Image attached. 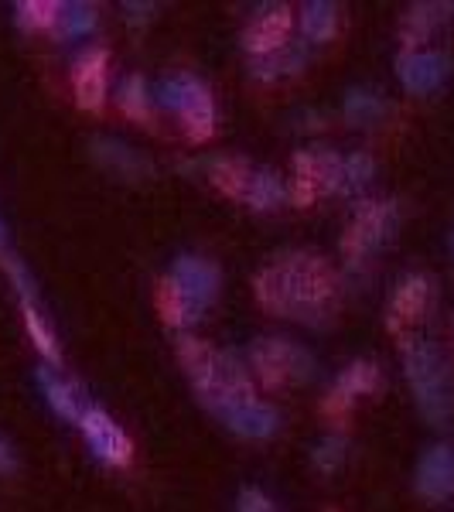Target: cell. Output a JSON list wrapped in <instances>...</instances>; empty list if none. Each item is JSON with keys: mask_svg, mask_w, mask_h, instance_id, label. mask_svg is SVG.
I'll list each match as a JSON object with an SVG mask.
<instances>
[{"mask_svg": "<svg viewBox=\"0 0 454 512\" xmlns=\"http://www.w3.org/2000/svg\"><path fill=\"white\" fill-rule=\"evenodd\" d=\"M38 386H41V393H45L48 407H52L55 414H59L62 420H69V424H79L82 414H86V403H82V393L72 379H62L52 366H41L38 369Z\"/></svg>", "mask_w": 454, "mask_h": 512, "instance_id": "obj_17", "label": "cell"}, {"mask_svg": "<svg viewBox=\"0 0 454 512\" xmlns=\"http://www.w3.org/2000/svg\"><path fill=\"white\" fill-rule=\"evenodd\" d=\"M127 11V18L130 21H137V24H144L147 18H151V11H154V4H127L123 7Z\"/></svg>", "mask_w": 454, "mask_h": 512, "instance_id": "obj_37", "label": "cell"}, {"mask_svg": "<svg viewBox=\"0 0 454 512\" xmlns=\"http://www.w3.org/2000/svg\"><path fill=\"white\" fill-rule=\"evenodd\" d=\"M219 417L226 420L229 431L239 437H250V441H267V437H274L280 431V414L263 400L233 403V407L219 410Z\"/></svg>", "mask_w": 454, "mask_h": 512, "instance_id": "obj_14", "label": "cell"}, {"mask_svg": "<svg viewBox=\"0 0 454 512\" xmlns=\"http://www.w3.org/2000/svg\"><path fill=\"white\" fill-rule=\"evenodd\" d=\"M400 226V212L393 202H379V198H366L356 205L349 229L342 236V253L349 263H362L369 253H376L379 246H386Z\"/></svg>", "mask_w": 454, "mask_h": 512, "instance_id": "obj_5", "label": "cell"}, {"mask_svg": "<svg viewBox=\"0 0 454 512\" xmlns=\"http://www.w3.org/2000/svg\"><path fill=\"white\" fill-rule=\"evenodd\" d=\"M21 315H24V328H28L31 342H35V349L45 355L52 366H62V349H59V338H55L52 325L45 321L41 315L38 301L35 297H21Z\"/></svg>", "mask_w": 454, "mask_h": 512, "instance_id": "obj_23", "label": "cell"}, {"mask_svg": "<svg viewBox=\"0 0 454 512\" xmlns=\"http://www.w3.org/2000/svg\"><path fill=\"white\" fill-rule=\"evenodd\" d=\"M246 205H250L253 212H274L280 205L287 202V185L284 178L277 175V171L270 168H257L250 178V188H246Z\"/></svg>", "mask_w": 454, "mask_h": 512, "instance_id": "obj_21", "label": "cell"}, {"mask_svg": "<svg viewBox=\"0 0 454 512\" xmlns=\"http://www.w3.org/2000/svg\"><path fill=\"white\" fill-rule=\"evenodd\" d=\"M117 103L123 110V117L130 120H151V93H147L144 76H127L120 82Z\"/></svg>", "mask_w": 454, "mask_h": 512, "instance_id": "obj_28", "label": "cell"}, {"mask_svg": "<svg viewBox=\"0 0 454 512\" xmlns=\"http://www.w3.org/2000/svg\"><path fill=\"white\" fill-rule=\"evenodd\" d=\"M236 512H277V506L263 489H257V485H246L236 499Z\"/></svg>", "mask_w": 454, "mask_h": 512, "instance_id": "obj_33", "label": "cell"}, {"mask_svg": "<svg viewBox=\"0 0 454 512\" xmlns=\"http://www.w3.org/2000/svg\"><path fill=\"white\" fill-rule=\"evenodd\" d=\"M403 373L414 390L417 410L427 424L451 427L454 420V383L448 359L427 338H403Z\"/></svg>", "mask_w": 454, "mask_h": 512, "instance_id": "obj_2", "label": "cell"}, {"mask_svg": "<svg viewBox=\"0 0 454 512\" xmlns=\"http://www.w3.org/2000/svg\"><path fill=\"white\" fill-rule=\"evenodd\" d=\"M260 308L280 318H301L321 325L335 311L342 280L332 263L318 253H287L277 263L263 267L253 280Z\"/></svg>", "mask_w": 454, "mask_h": 512, "instance_id": "obj_1", "label": "cell"}, {"mask_svg": "<svg viewBox=\"0 0 454 512\" xmlns=\"http://www.w3.org/2000/svg\"><path fill=\"white\" fill-rule=\"evenodd\" d=\"M383 113H386V103L373 89L356 86L345 96V120H349L352 127H376V123L383 120Z\"/></svg>", "mask_w": 454, "mask_h": 512, "instance_id": "obj_27", "label": "cell"}, {"mask_svg": "<svg viewBox=\"0 0 454 512\" xmlns=\"http://www.w3.org/2000/svg\"><path fill=\"white\" fill-rule=\"evenodd\" d=\"M332 512H335V509H332Z\"/></svg>", "mask_w": 454, "mask_h": 512, "instance_id": "obj_40", "label": "cell"}, {"mask_svg": "<svg viewBox=\"0 0 454 512\" xmlns=\"http://www.w3.org/2000/svg\"><path fill=\"white\" fill-rule=\"evenodd\" d=\"M342 168L345 158L328 147H304L294 154V178L308 181L318 195L342 192Z\"/></svg>", "mask_w": 454, "mask_h": 512, "instance_id": "obj_12", "label": "cell"}, {"mask_svg": "<svg viewBox=\"0 0 454 512\" xmlns=\"http://www.w3.org/2000/svg\"><path fill=\"white\" fill-rule=\"evenodd\" d=\"M253 168L243 158H216L209 164V181L219 188L226 198H246V188H250Z\"/></svg>", "mask_w": 454, "mask_h": 512, "instance_id": "obj_25", "label": "cell"}, {"mask_svg": "<svg viewBox=\"0 0 454 512\" xmlns=\"http://www.w3.org/2000/svg\"><path fill=\"white\" fill-rule=\"evenodd\" d=\"M14 468H18V458H14L11 444H7V441H0V475H11Z\"/></svg>", "mask_w": 454, "mask_h": 512, "instance_id": "obj_36", "label": "cell"}, {"mask_svg": "<svg viewBox=\"0 0 454 512\" xmlns=\"http://www.w3.org/2000/svg\"><path fill=\"white\" fill-rule=\"evenodd\" d=\"M168 277L192 297V304L198 311H205L219 297V284H222L219 267L209 260H202V256H178Z\"/></svg>", "mask_w": 454, "mask_h": 512, "instance_id": "obj_11", "label": "cell"}, {"mask_svg": "<svg viewBox=\"0 0 454 512\" xmlns=\"http://www.w3.org/2000/svg\"><path fill=\"white\" fill-rule=\"evenodd\" d=\"M291 28H294V14L291 7L274 4V7H263V11L246 24L243 31V48L250 52V59H260V55H274L280 48L291 45Z\"/></svg>", "mask_w": 454, "mask_h": 512, "instance_id": "obj_9", "label": "cell"}, {"mask_svg": "<svg viewBox=\"0 0 454 512\" xmlns=\"http://www.w3.org/2000/svg\"><path fill=\"white\" fill-rule=\"evenodd\" d=\"M216 359H219V352L212 349L209 342H202V338H192V335L178 338V362L185 366V373L195 383L198 393L209 386L212 373H216Z\"/></svg>", "mask_w": 454, "mask_h": 512, "instance_id": "obj_19", "label": "cell"}, {"mask_svg": "<svg viewBox=\"0 0 454 512\" xmlns=\"http://www.w3.org/2000/svg\"><path fill=\"white\" fill-rule=\"evenodd\" d=\"M352 403H356V400H349V396L338 393L335 386H332V393H328V396H325V403H321V414L332 417V420H345V414L352 410Z\"/></svg>", "mask_w": 454, "mask_h": 512, "instance_id": "obj_34", "label": "cell"}, {"mask_svg": "<svg viewBox=\"0 0 454 512\" xmlns=\"http://www.w3.org/2000/svg\"><path fill=\"white\" fill-rule=\"evenodd\" d=\"M448 18H454V4H414L410 7L400 21L403 52H420V45L431 41V35Z\"/></svg>", "mask_w": 454, "mask_h": 512, "instance_id": "obj_16", "label": "cell"}, {"mask_svg": "<svg viewBox=\"0 0 454 512\" xmlns=\"http://www.w3.org/2000/svg\"><path fill=\"white\" fill-rule=\"evenodd\" d=\"M427 304H431V280L424 274H410L400 280V287H396L393 301H390V328L393 332H400L403 325H414L427 315Z\"/></svg>", "mask_w": 454, "mask_h": 512, "instance_id": "obj_15", "label": "cell"}, {"mask_svg": "<svg viewBox=\"0 0 454 512\" xmlns=\"http://www.w3.org/2000/svg\"><path fill=\"white\" fill-rule=\"evenodd\" d=\"M373 175H376V161L369 158L366 151L349 154V158H345V168H342V192L345 195L362 192V188L373 181Z\"/></svg>", "mask_w": 454, "mask_h": 512, "instance_id": "obj_32", "label": "cell"}, {"mask_svg": "<svg viewBox=\"0 0 454 512\" xmlns=\"http://www.w3.org/2000/svg\"><path fill=\"white\" fill-rule=\"evenodd\" d=\"M451 253H454V233H451Z\"/></svg>", "mask_w": 454, "mask_h": 512, "instance_id": "obj_39", "label": "cell"}, {"mask_svg": "<svg viewBox=\"0 0 454 512\" xmlns=\"http://www.w3.org/2000/svg\"><path fill=\"white\" fill-rule=\"evenodd\" d=\"M96 7L93 4H62L59 14V35L62 38H86L96 28Z\"/></svg>", "mask_w": 454, "mask_h": 512, "instance_id": "obj_30", "label": "cell"}, {"mask_svg": "<svg viewBox=\"0 0 454 512\" xmlns=\"http://www.w3.org/2000/svg\"><path fill=\"white\" fill-rule=\"evenodd\" d=\"M106 62H110V55H106V48H86V52L79 55L76 65H72V89H76V103L82 110H99L106 99Z\"/></svg>", "mask_w": 454, "mask_h": 512, "instance_id": "obj_13", "label": "cell"}, {"mask_svg": "<svg viewBox=\"0 0 454 512\" xmlns=\"http://www.w3.org/2000/svg\"><path fill=\"white\" fill-rule=\"evenodd\" d=\"M161 103L178 113L188 140H195V144H205L216 134V103H212L209 86L198 76L168 79L161 86Z\"/></svg>", "mask_w": 454, "mask_h": 512, "instance_id": "obj_4", "label": "cell"}, {"mask_svg": "<svg viewBox=\"0 0 454 512\" xmlns=\"http://www.w3.org/2000/svg\"><path fill=\"white\" fill-rule=\"evenodd\" d=\"M154 304H158V315L164 318V325H171V328H188L202 318V311L192 304V297L181 291L171 277L158 280V287H154Z\"/></svg>", "mask_w": 454, "mask_h": 512, "instance_id": "obj_18", "label": "cell"}, {"mask_svg": "<svg viewBox=\"0 0 454 512\" xmlns=\"http://www.w3.org/2000/svg\"><path fill=\"white\" fill-rule=\"evenodd\" d=\"M79 431L86 434L89 451H93L103 465L123 468L130 458H134V441L123 434V427L106 414V410L86 407V414H82V420H79Z\"/></svg>", "mask_w": 454, "mask_h": 512, "instance_id": "obj_7", "label": "cell"}, {"mask_svg": "<svg viewBox=\"0 0 454 512\" xmlns=\"http://www.w3.org/2000/svg\"><path fill=\"white\" fill-rule=\"evenodd\" d=\"M304 62H308V52L297 45H287L280 48V52L274 55H260V59H250V69L253 76H257L260 82H277L284 76H297V72L304 69Z\"/></svg>", "mask_w": 454, "mask_h": 512, "instance_id": "obj_24", "label": "cell"}, {"mask_svg": "<svg viewBox=\"0 0 454 512\" xmlns=\"http://www.w3.org/2000/svg\"><path fill=\"white\" fill-rule=\"evenodd\" d=\"M345 451H349V441L342 434H325L315 444V451H311V461H315L321 475H335L345 461Z\"/></svg>", "mask_w": 454, "mask_h": 512, "instance_id": "obj_31", "label": "cell"}, {"mask_svg": "<svg viewBox=\"0 0 454 512\" xmlns=\"http://www.w3.org/2000/svg\"><path fill=\"white\" fill-rule=\"evenodd\" d=\"M451 76V59L444 52H400L396 55V79L403 82V89L414 96L437 93Z\"/></svg>", "mask_w": 454, "mask_h": 512, "instance_id": "obj_8", "label": "cell"}, {"mask_svg": "<svg viewBox=\"0 0 454 512\" xmlns=\"http://www.w3.org/2000/svg\"><path fill=\"white\" fill-rule=\"evenodd\" d=\"M7 256V229H4V222H0V260Z\"/></svg>", "mask_w": 454, "mask_h": 512, "instance_id": "obj_38", "label": "cell"}, {"mask_svg": "<svg viewBox=\"0 0 454 512\" xmlns=\"http://www.w3.org/2000/svg\"><path fill=\"white\" fill-rule=\"evenodd\" d=\"M93 147H96V158L103 161L110 171H117L120 178H147L151 175V161L140 158L134 147H127L123 140L99 137Z\"/></svg>", "mask_w": 454, "mask_h": 512, "instance_id": "obj_20", "label": "cell"}, {"mask_svg": "<svg viewBox=\"0 0 454 512\" xmlns=\"http://www.w3.org/2000/svg\"><path fill=\"white\" fill-rule=\"evenodd\" d=\"M417 495L427 502H448L454 495V448L451 444H434L420 454L417 475H414Z\"/></svg>", "mask_w": 454, "mask_h": 512, "instance_id": "obj_10", "label": "cell"}, {"mask_svg": "<svg viewBox=\"0 0 454 512\" xmlns=\"http://www.w3.org/2000/svg\"><path fill=\"white\" fill-rule=\"evenodd\" d=\"M59 14L62 4H55V0H24V4H18V24L28 31L59 28Z\"/></svg>", "mask_w": 454, "mask_h": 512, "instance_id": "obj_29", "label": "cell"}, {"mask_svg": "<svg viewBox=\"0 0 454 512\" xmlns=\"http://www.w3.org/2000/svg\"><path fill=\"white\" fill-rule=\"evenodd\" d=\"M379 386H383V373H379V366H376V362H369V359L349 362V366L342 369V376L335 379V390L345 393L349 400L366 396V393H376Z\"/></svg>", "mask_w": 454, "mask_h": 512, "instance_id": "obj_26", "label": "cell"}, {"mask_svg": "<svg viewBox=\"0 0 454 512\" xmlns=\"http://www.w3.org/2000/svg\"><path fill=\"white\" fill-rule=\"evenodd\" d=\"M250 369L263 390H280L287 383H304L315 369V359L287 338H257L250 345Z\"/></svg>", "mask_w": 454, "mask_h": 512, "instance_id": "obj_3", "label": "cell"}, {"mask_svg": "<svg viewBox=\"0 0 454 512\" xmlns=\"http://www.w3.org/2000/svg\"><path fill=\"white\" fill-rule=\"evenodd\" d=\"M287 198H291L294 205H301V209H308L311 202L318 198L315 188L308 185V181H301V178H291V185H287Z\"/></svg>", "mask_w": 454, "mask_h": 512, "instance_id": "obj_35", "label": "cell"}, {"mask_svg": "<svg viewBox=\"0 0 454 512\" xmlns=\"http://www.w3.org/2000/svg\"><path fill=\"white\" fill-rule=\"evenodd\" d=\"M198 396H202L205 407H212L219 414V410L233 407V403L257 400V386H253L250 369L239 362L236 352H219L216 373H212L209 386H205V390L198 393Z\"/></svg>", "mask_w": 454, "mask_h": 512, "instance_id": "obj_6", "label": "cell"}, {"mask_svg": "<svg viewBox=\"0 0 454 512\" xmlns=\"http://www.w3.org/2000/svg\"><path fill=\"white\" fill-rule=\"evenodd\" d=\"M297 21H301V35L308 45H325L338 31V7L325 4V0H311V4L301 7Z\"/></svg>", "mask_w": 454, "mask_h": 512, "instance_id": "obj_22", "label": "cell"}]
</instances>
